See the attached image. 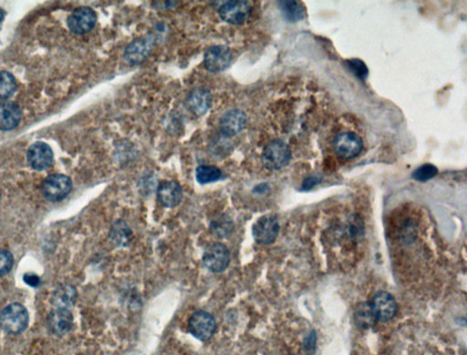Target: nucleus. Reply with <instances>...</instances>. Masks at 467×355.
Listing matches in <instances>:
<instances>
[{
	"label": "nucleus",
	"instance_id": "nucleus-1",
	"mask_svg": "<svg viewBox=\"0 0 467 355\" xmlns=\"http://www.w3.org/2000/svg\"><path fill=\"white\" fill-rule=\"evenodd\" d=\"M291 160V149L283 140L276 138L267 143L262 152L261 161L269 170L285 168Z\"/></svg>",
	"mask_w": 467,
	"mask_h": 355
},
{
	"label": "nucleus",
	"instance_id": "nucleus-2",
	"mask_svg": "<svg viewBox=\"0 0 467 355\" xmlns=\"http://www.w3.org/2000/svg\"><path fill=\"white\" fill-rule=\"evenodd\" d=\"M28 313L19 304L8 305L0 313V326L6 333L19 334L26 330L28 325Z\"/></svg>",
	"mask_w": 467,
	"mask_h": 355
},
{
	"label": "nucleus",
	"instance_id": "nucleus-3",
	"mask_svg": "<svg viewBox=\"0 0 467 355\" xmlns=\"http://www.w3.org/2000/svg\"><path fill=\"white\" fill-rule=\"evenodd\" d=\"M204 266L212 273H223L230 264L229 248L221 242H214L206 248L203 254Z\"/></svg>",
	"mask_w": 467,
	"mask_h": 355
},
{
	"label": "nucleus",
	"instance_id": "nucleus-4",
	"mask_svg": "<svg viewBox=\"0 0 467 355\" xmlns=\"http://www.w3.org/2000/svg\"><path fill=\"white\" fill-rule=\"evenodd\" d=\"M72 183L68 176L50 175L42 183L43 196L50 201H60L70 194Z\"/></svg>",
	"mask_w": 467,
	"mask_h": 355
},
{
	"label": "nucleus",
	"instance_id": "nucleus-5",
	"mask_svg": "<svg viewBox=\"0 0 467 355\" xmlns=\"http://www.w3.org/2000/svg\"><path fill=\"white\" fill-rule=\"evenodd\" d=\"M188 327L195 338L206 342L211 339L215 333V319L207 311H197L190 317Z\"/></svg>",
	"mask_w": 467,
	"mask_h": 355
},
{
	"label": "nucleus",
	"instance_id": "nucleus-6",
	"mask_svg": "<svg viewBox=\"0 0 467 355\" xmlns=\"http://www.w3.org/2000/svg\"><path fill=\"white\" fill-rule=\"evenodd\" d=\"M232 62V51L227 46L215 45L204 52V65L212 73H219L229 69Z\"/></svg>",
	"mask_w": 467,
	"mask_h": 355
},
{
	"label": "nucleus",
	"instance_id": "nucleus-7",
	"mask_svg": "<svg viewBox=\"0 0 467 355\" xmlns=\"http://www.w3.org/2000/svg\"><path fill=\"white\" fill-rule=\"evenodd\" d=\"M252 6L249 1H227L218 8V15L226 23L231 25H242L249 19Z\"/></svg>",
	"mask_w": 467,
	"mask_h": 355
},
{
	"label": "nucleus",
	"instance_id": "nucleus-8",
	"mask_svg": "<svg viewBox=\"0 0 467 355\" xmlns=\"http://www.w3.org/2000/svg\"><path fill=\"white\" fill-rule=\"evenodd\" d=\"M279 232V224L276 216H262L252 227L254 239L258 244L269 245L276 241Z\"/></svg>",
	"mask_w": 467,
	"mask_h": 355
},
{
	"label": "nucleus",
	"instance_id": "nucleus-9",
	"mask_svg": "<svg viewBox=\"0 0 467 355\" xmlns=\"http://www.w3.org/2000/svg\"><path fill=\"white\" fill-rule=\"evenodd\" d=\"M155 37L152 35L143 37H138L127 46L123 60L130 65H138L150 56L154 48Z\"/></svg>",
	"mask_w": 467,
	"mask_h": 355
},
{
	"label": "nucleus",
	"instance_id": "nucleus-10",
	"mask_svg": "<svg viewBox=\"0 0 467 355\" xmlns=\"http://www.w3.org/2000/svg\"><path fill=\"white\" fill-rule=\"evenodd\" d=\"M97 22V14L92 8L80 7L72 11L68 17L67 24L71 33L85 34L94 30Z\"/></svg>",
	"mask_w": 467,
	"mask_h": 355
},
{
	"label": "nucleus",
	"instance_id": "nucleus-11",
	"mask_svg": "<svg viewBox=\"0 0 467 355\" xmlns=\"http://www.w3.org/2000/svg\"><path fill=\"white\" fill-rule=\"evenodd\" d=\"M362 138L354 132L347 131L337 136L334 140V149L337 154L346 160L357 157L362 152Z\"/></svg>",
	"mask_w": 467,
	"mask_h": 355
},
{
	"label": "nucleus",
	"instance_id": "nucleus-12",
	"mask_svg": "<svg viewBox=\"0 0 467 355\" xmlns=\"http://www.w3.org/2000/svg\"><path fill=\"white\" fill-rule=\"evenodd\" d=\"M370 306L376 318L382 322L390 321L396 314V300L386 291H380L376 294Z\"/></svg>",
	"mask_w": 467,
	"mask_h": 355
},
{
	"label": "nucleus",
	"instance_id": "nucleus-13",
	"mask_svg": "<svg viewBox=\"0 0 467 355\" xmlns=\"http://www.w3.org/2000/svg\"><path fill=\"white\" fill-rule=\"evenodd\" d=\"M247 124L246 113L241 109H231L222 116L219 121L221 134L226 137H234L240 134Z\"/></svg>",
	"mask_w": 467,
	"mask_h": 355
},
{
	"label": "nucleus",
	"instance_id": "nucleus-14",
	"mask_svg": "<svg viewBox=\"0 0 467 355\" xmlns=\"http://www.w3.org/2000/svg\"><path fill=\"white\" fill-rule=\"evenodd\" d=\"M28 161L30 165L36 170H45L53 163V152L47 143H35L28 151Z\"/></svg>",
	"mask_w": 467,
	"mask_h": 355
},
{
	"label": "nucleus",
	"instance_id": "nucleus-15",
	"mask_svg": "<svg viewBox=\"0 0 467 355\" xmlns=\"http://www.w3.org/2000/svg\"><path fill=\"white\" fill-rule=\"evenodd\" d=\"M157 201L166 208H175L183 200V189L174 181H164L158 185Z\"/></svg>",
	"mask_w": 467,
	"mask_h": 355
},
{
	"label": "nucleus",
	"instance_id": "nucleus-16",
	"mask_svg": "<svg viewBox=\"0 0 467 355\" xmlns=\"http://www.w3.org/2000/svg\"><path fill=\"white\" fill-rule=\"evenodd\" d=\"M47 322L51 333L63 336L71 330L73 316L67 308H57L49 314Z\"/></svg>",
	"mask_w": 467,
	"mask_h": 355
},
{
	"label": "nucleus",
	"instance_id": "nucleus-17",
	"mask_svg": "<svg viewBox=\"0 0 467 355\" xmlns=\"http://www.w3.org/2000/svg\"><path fill=\"white\" fill-rule=\"evenodd\" d=\"M212 96L206 89L198 88L190 92L186 98L187 109L195 116L202 117L209 111L212 106Z\"/></svg>",
	"mask_w": 467,
	"mask_h": 355
},
{
	"label": "nucleus",
	"instance_id": "nucleus-18",
	"mask_svg": "<svg viewBox=\"0 0 467 355\" xmlns=\"http://www.w3.org/2000/svg\"><path fill=\"white\" fill-rule=\"evenodd\" d=\"M21 109L12 102L0 103V129L8 131L15 129L21 120Z\"/></svg>",
	"mask_w": 467,
	"mask_h": 355
},
{
	"label": "nucleus",
	"instance_id": "nucleus-19",
	"mask_svg": "<svg viewBox=\"0 0 467 355\" xmlns=\"http://www.w3.org/2000/svg\"><path fill=\"white\" fill-rule=\"evenodd\" d=\"M109 238L117 246L127 247L132 241V233L125 221H118L112 225Z\"/></svg>",
	"mask_w": 467,
	"mask_h": 355
},
{
	"label": "nucleus",
	"instance_id": "nucleus-20",
	"mask_svg": "<svg viewBox=\"0 0 467 355\" xmlns=\"http://www.w3.org/2000/svg\"><path fill=\"white\" fill-rule=\"evenodd\" d=\"M279 8L285 19L290 22H298L306 17L304 5L299 1H279Z\"/></svg>",
	"mask_w": 467,
	"mask_h": 355
},
{
	"label": "nucleus",
	"instance_id": "nucleus-21",
	"mask_svg": "<svg viewBox=\"0 0 467 355\" xmlns=\"http://www.w3.org/2000/svg\"><path fill=\"white\" fill-rule=\"evenodd\" d=\"M195 178L198 183L204 185L221 180L223 178V172L214 165H200L195 170Z\"/></svg>",
	"mask_w": 467,
	"mask_h": 355
},
{
	"label": "nucleus",
	"instance_id": "nucleus-22",
	"mask_svg": "<svg viewBox=\"0 0 467 355\" xmlns=\"http://www.w3.org/2000/svg\"><path fill=\"white\" fill-rule=\"evenodd\" d=\"M76 291L71 286H64L58 289L53 294V302L58 308H67L75 301Z\"/></svg>",
	"mask_w": 467,
	"mask_h": 355
},
{
	"label": "nucleus",
	"instance_id": "nucleus-23",
	"mask_svg": "<svg viewBox=\"0 0 467 355\" xmlns=\"http://www.w3.org/2000/svg\"><path fill=\"white\" fill-rule=\"evenodd\" d=\"M17 82L13 75L8 71H0V100H8L15 93Z\"/></svg>",
	"mask_w": 467,
	"mask_h": 355
},
{
	"label": "nucleus",
	"instance_id": "nucleus-24",
	"mask_svg": "<svg viewBox=\"0 0 467 355\" xmlns=\"http://www.w3.org/2000/svg\"><path fill=\"white\" fill-rule=\"evenodd\" d=\"M233 222L229 217L221 216L215 221H212L211 230L214 235L224 238L231 233L233 230Z\"/></svg>",
	"mask_w": 467,
	"mask_h": 355
},
{
	"label": "nucleus",
	"instance_id": "nucleus-25",
	"mask_svg": "<svg viewBox=\"0 0 467 355\" xmlns=\"http://www.w3.org/2000/svg\"><path fill=\"white\" fill-rule=\"evenodd\" d=\"M355 319L359 325L363 328H368L373 325L376 318L371 311L370 304H362L357 309Z\"/></svg>",
	"mask_w": 467,
	"mask_h": 355
},
{
	"label": "nucleus",
	"instance_id": "nucleus-26",
	"mask_svg": "<svg viewBox=\"0 0 467 355\" xmlns=\"http://www.w3.org/2000/svg\"><path fill=\"white\" fill-rule=\"evenodd\" d=\"M438 169L432 164H425L415 170L413 173V178L415 181L420 183H425L434 179L437 175Z\"/></svg>",
	"mask_w": 467,
	"mask_h": 355
},
{
	"label": "nucleus",
	"instance_id": "nucleus-27",
	"mask_svg": "<svg viewBox=\"0 0 467 355\" xmlns=\"http://www.w3.org/2000/svg\"><path fill=\"white\" fill-rule=\"evenodd\" d=\"M14 258L7 250H0V277L6 275L12 269Z\"/></svg>",
	"mask_w": 467,
	"mask_h": 355
},
{
	"label": "nucleus",
	"instance_id": "nucleus-28",
	"mask_svg": "<svg viewBox=\"0 0 467 355\" xmlns=\"http://www.w3.org/2000/svg\"><path fill=\"white\" fill-rule=\"evenodd\" d=\"M349 68L351 71L360 78V80H364L367 78L368 69L366 67L365 63L358 59H353L347 62Z\"/></svg>",
	"mask_w": 467,
	"mask_h": 355
},
{
	"label": "nucleus",
	"instance_id": "nucleus-29",
	"mask_svg": "<svg viewBox=\"0 0 467 355\" xmlns=\"http://www.w3.org/2000/svg\"><path fill=\"white\" fill-rule=\"evenodd\" d=\"M23 279H24L26 284L31 287L37 288L40 285V278L35 273H26Z\"/></svg>",
	"mask_w": 467,
	"mask_h": 355
},
{
	"label": "nucleus",
	"instance_id": "nucleus-30",
	"mask_svg": "<svg viewBox=\"0 0 467 355\" xmlns=\"http://www.w3.org/2000/svg\"><path fill=\"white\" fill-rule=\"evenodd\" d=\"M319 179L316 178V177H310L308 179H306L303 185H302V188H303V190H308L310 189H312L314 186H316L317 184L319 183Z\"/></svg>",
	"mask_w": 467,
	"mask_h": 355
}]
</instances>
